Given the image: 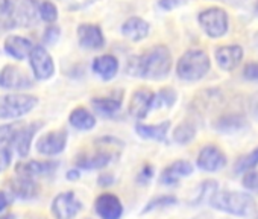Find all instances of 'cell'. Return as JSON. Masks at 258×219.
Masks as SVG:
<instances>
[{
    "mask_svg": "<svg viewBox=\"0 0 258 219\" xmlns=\"http://www.w3.org/2000/svg\"><path fill=\"white\" fill-rule=\"evenodd\" d=\"M114 175L111 172H102L99 177H97V184L102 186V187H108V186H112L114 184Z\"/></svg>",
    "mask_w": 258,
    "mask_h": 219,
    "instance_id": "74e56055",
    "label": "cell"
},
{
    "mask_svg": "<svg viewBox=\"0 0 258 219\" xmlns=\"http://www.w3.org/2000/svg\"><path fill=\"white\" fill-rule=\"evenodd\" d=\"M181 2H182V0H160L158 5H160V8H161V10H164V11H170V10L176 8V7H179V5H181Z\"/></svg>",
    "mask_w": 258,
    "mask_h": 219,
    "instance_id": "ab89813d",
    "label": "cell"
},
{
    "mask_svg": "<svg viewBox=\"0 0 258 219\" xmlns=\"http://www.w3.org/2000/svg\"><path fill=\"white\" fill-rule=\"evenodd\" d=\"M155 93L149 88H139L133 93V97L129 100V115L137 121H143L149 112L154 108Z\"/></svg>",
    "mask_w": 258,
    "mask_h": 219,
    "instance_id": "5bb4252c",
    "label": "cell"
},
{
    "mask_svg": "<svg viewBox=\"0 0 258 219\" xmlns=\"http://www.w3.org/2000/svg\"><path fill=\"white\" fill-rule=\"evenodd\" d=\"M151 28L146 20L142 17H129L121 25V34L131 41H142L148 37Z\"/></svg>",
    "mask_w": 258,
    "mask_h": 219,
    "instance_id": "7402d4cb",
    "label": "cell"
},
{
    "mask_svg": "<svg viewBox=\"0 0 258 219\" xmlns=\"http://www.w3.org/2000/svg\"><path fill=\"white\" fill-rule=\"evenodd\" d=\"M178 204V199L173 196V195H158L155 198H152L146 205L145 208L142 210V213H149V211H154V210H158V208H166V207H172Z\"/></svg>",
    "mask_w": 258,
    "mask_h": 219,
    "instance_id": "83f0119b",
    "label": "cell"
},
{
    "mask_svg": "<svg viewBox=\"0 0 258 219\" xmlns=\"http://www.w3.org/2000/svg\"><path fill=\"white\" fill-rule=\"evenodd\" d=\"M243 58V49L240 46H220L216 50V61L223 70H234Z\"/></svg>",
    "mask_w": 258,
    "mask_h": 219,
    "instance_id": "44dd1931",
    "label": "cell"
},
{
    "mask_svg": "<svg viewBox=\"0 0 258 219\" xmlns=\"http://www.w3.org/2000/svg\"><path fill=\"white\" fill-rule=\"evenodd\" d=\"M13 199H14V198H11L10 193H7V192H4V190H0V214H2L4 210H7V208L10 207V204H11Z\"/></svg>",
    "mask_w": 258,
    "mask_h": 219,
    "instance_id": "f35d334b",
    "label": "cell"
},
{
    "mask_svg": "<svg viewBox=\"0 0 258 219\" xmlns=\"http://www.w3.org/2000/svg\"><path fill=\"white\" fill-rule=\"evenodd\" d=\"M53 219H73L82 210V202L75 192L67 190L58 193L50 205Z\"/></svg>",
    "mask_w": 258,
    "mask_h": 219,
    "instance_id": "ba28073f",
    "label": "cell"
},
{
    "mask_svg": "<svg viewBox=\"0 0 258 219\" xmlns=\"http://www.w3.org/2000/svg\"><path fill=\"white\" fill-rule=\"evenodd\" d=\"M256 165H258V148L253 149L252 152L246 154L244 157H241V158L235 163L234 171H235V174H244V172H247V171H252Z\"/></svg>",
    "mask_w": 258,
    "mask_h": 219,
    "instance_id": "f546056e",
    "label": "cell"
},
{
    "mask_svg": "<svg viewBox=\"0 0 258 219\" xmlns=\"http://www.w3.org/2000/svg\"><path fill=\"white\" fill-rule=\"evenodd\" d=\"M69 122L78 131H90L96 127V116L85 106H76L69 116Z\"/></svg>",
    "mask_w": 258,
    "mask_h": 219,
    "instance_id": "d4e9b609",
    "label": "cell"
},
{
    "mask_svg": "<svg viewBox=\"0 0 258 219\" xmlns=\"http://www.w3.org/2000/svg\"><path fill=\"white\" fill-rule=\"evenodd\" d=\"M210 204L213 205V208L234 216H247L255 210V201L250 195L232 190H216L210 196Z\"/></svg>",
    "mask_w": 258,
    "mask_h": 219,
    "instance_id": "3957f363",
    "label": "cell"
},
{
    "mask_svg": "<svg viewBox=\"0 0 258 219\" xmlns=\"http://www.w3.org/2000/svg\"><path fill=\"white\" fill-rule=\"evenodd\" d=\"M96 149L90 154H79L76 158V168L81 171H97L105 169L112 163L114 157H118V152H114L115 148L121 149L123 143L111 136H105L96 140Z\"/></svg>",
    "mask_w": 258,
    "mask_h": 219,
    "instance_id": "7a4b0ae2",
    "label": "cell"
},
{
    "mask_svg": "<svg viewBox=\"0 0 258 219\" xmlns=\"http://www.w3.org/2000/svg\"><path fill=\"white\" fill-rule=\"evenodd\" d=\"M152 177H154V168H152V165H145L143 169L137 175V183L140 186H146V184H149V181L152 180Z\"/></svg>",
    "mask_w": 258,
    "mask_h": 219,
    "instance_id": "d590c367",
    "label": "cell"
},
{
    "mask_svg": "<svg viewBox=\"0 0 258 219\" xmlns=\"http://www.w3.org/2000/svg\"><path fill=\"white\" fill-rule=\"evenodd\" d=\"M38 16L43 22L53 25L58 20V8L49 0H43V2L38 4Z\"/></svg>",
    "mask_w": 258,
    "mask_h": 219,
    "instance_id": "f1b7e54d",
    "label": "cell"
},
{
    "mask_svg": "<svg viewBox=\"0 0 258 219\" xmlns=\"http://www.w3.org/2000/svg\"><path fill=\"white\" fill-rule=\"evenodd\" d=\"M170 130V122L164 121L157 125H146V124H137L136 133L146 140H155V142H166L167 133Z\"/></svg>",
    "mask_w": 258,
    "mask_h": 219,
    "instance_id": "cb8c5ba5",
    "label": "cell"
},
{
    "mask_svg": "<svg viewBox=\"0 0 258 219\" xmlns=\"http://www.w3.org/2000/svg\"><path fill=\"white\" fill-rule=\"evenodd\" d=\"M176 102V93L172 88H163L158 91V94H155V102L154 106H166L170 108L173 106Z\"/></svg>",
    "mask_w": 258,
    "mask_h": 219,
    "instance_id": "1f68e13d",
    "label": "cell"
},
{
    "mask_svg": "<svg viewBox=\"0 0 258 219\" xmlns=\"http://www.w3.org/2000/svg\"><path fill=\"white\" fill-rule=\"evenodd\" d=\"M198 20L210 38H220L228 31V14L222 8H208L199 14Z\"/></svg>",
    "mask_w": 258,
    "mask_h": 219,
    "instance_id": "8992f818",
    "label": "cell"
},
{
    "mask_svg": "<svg viewBox=\"0 0 258 219\" xmlns=\"http://www.w3.org/2000/svg\"><path fill=\"white\" fill-rule=\"evenodd\" d=\"M38 0H11V10L7 17L13 26H32L38 19Z\"/></svg>",
    "mask_w": 258,
    "mask_h": 219,
    "instance_id": "52a82bcc",
    "label": "cell"
},
{
    "mask_svg": "<svg viewBox=\"0 0 258 219\" xmlns=\"http://www.w3.org/2000/svg\"><path fill=\"white\" fill-rule=\"evenodd\" d=\"M59 34H61V31H59V28H58V26H55V25H49V26L46 28V31H44L43 40H44V43H46L47 46H52V44H55V43L58 41Z\"/></svg>",
    "mask_w": 258,
    "mask_h": 219,
    "instance_id": "e575fe53",
    "label": "cell"
},
{
    "mask_svg": "<svg viewBox=\"0 0 258 219\" xmlns=\"http://www.w3.org/2000/svg\"><path fill=\"white\" fill-rule=\"evenodd\" d=\"M118 60L114 55L105 53L93 61V72L99 75L103 81H111L118 72Z\"/></svg>",
    "mask_w": 258,
    "mask_h": 219,
    "instance_id": "603a6c76",
    "label": "cell"
},
{
    "mask_svg": "<svg viewBox=\"0 0 258 219\" xmlns=\"http://www.w3.org/2000/svg\"><path fill=\"white\" fill-rule=\"evenodd\" d=\"M29 63H31L34 76L38 81H46L52 78L55 73L53 58L43 46H34V49L29 53Z\"/></svg>",
    "mask_w": 258,
    "mask_h": 219,
    "instance_id": "30bf717a",
    "label": "cell"
},
{
    "mask_svg": "<svg viewBox=\"0 0 258 219\" xmlns=\"http://www.w3.org/2000/svg\"><path fill=\"white\" fill-rule=\"evenodd\" d=\"M196 136V128L190 122H182L178 125L173 131V140L179 145H187L190 143Z\"/></svg>",
    "mask_w": 258,
    "mask_h": 219,
    "instance_id": "4316f807",
    "label": "cell"
},
{
    "mask_svg": "<svg viewBox=\"0 0 258 219\" xmlns=\"http://www.w3.org/2000/svg\"><path fill=\"white\" fill-rule=\"evenodd\" d=\"M41 128V124L32 122V124H22L20 128L17 130L11 148L16 149V152L19 154V157L25 158L29 155L31 146H32V140L37 134V131Z\"/></svg>",
    "mask_w": 258,
    "mask_h": 219,
    "instance_id": "9a60e30c",
    "label": "cell"
},
{
    "mask_svg": "<svg viewBox=\"0 0 258 219\" xmlns=\"http://www.w3.org/2000/svg\"><path fill=\"white\" fill-rule=\"evenodd\" d=\"M66 178L69 181H78L81 178V171L78 168H73V169H69L67 174H66Z\"/></svg>",
    "mask_w": 258,
    "mask_h": 219,
    "instance_id": "60d3db41",
    "label": "cell"
},
{
    "mask_svg": "<svg viewBox=\"0 0 258 219\" xmlns=\"http://www.w3.org/2000/svg\"><path fill=\"white\" fill-rule=\"evenodd\" d=\"M0 219H16V214H13V213H8V214L0 216Z\"/></svg>",
    "mask_w": 258,
    "mask_h": 219,
    "instance_id": "7bdbcfd3",
    "label": "cell"
},
{
    "mask_svg": "<svg viewBox=\"0 0 258 219\" xmlns=\"http://www.w3.org/2000/svg\"><path fill=\"white\" fill-rule=\"evenodd\" d=\"M0 87L5 90H26L34 87V81L22 67L8 64L0 70Z\"/></svg>",
    "mask_w": 258,
    "mask_h": 219,
    "instance_id": "9c48e42d",
    "label": "cell"
},
{
    "mask_svg": "<svg viewBox=\"0 0 258 219\" xmlns=\"http://www.w3.org/2000/svg\"><path fill=\"white\" fill-rule=\"evenodd\" d=\"M226 166L225 154L216 145H207L198 155V168L205 172H219Z\"/></svg>",
    "mask_w": 258,
    "mask_h": 219,
    "instance_id": "2e32d148",
    "label": "cell"
},
{
    "mask_svg": "<svg viewBox=\"0 0 258 219\" xmlns=\"http://www.w3.org/2000/svg\"><path fill=\"white\" fill-rule=\"evenodd\" d=\"M11 10V0H0V16H8Z\"/></svg>",
    "mask_w": 258,
    "mask_h": 219,
    "instance_id": "b9f144b4",
    "label": "cell"
},
{
    "mask_svg": "<svg viewBox=\"0 0 258 219\" xmlns=\"http://www.w3.org/2000/svg\"><path fill=\"white\" fill-rule=\"evenodd\" d=\"M243 186L252 192V193H258V172L256 171H247L244 172V177H243Z\"/></svg>",
    "mask_w": 258,
    "mask_h": 219,
    "instance_id": "d6a6232c",
    "label": "cell"
},
{
    "mask_svg": "<svg viewBox=\"0 0 258 219\" xmlns=\"http://www.w3.org/2000/svg\"><path fill=\"white\" fill-rule=\"evenodd\" d=\"M210 58L207 52L199 49L187 50L176 64V75L182 81L195 82L202 79L210 70Z\"/></svg>",
    "mask_w": 258,
    "mask_h": 219,
    "instance_id": "277c9868",
    "label": "cell"
},
{
    "mask_svg": "<svg viewBox=\"0 0 258 219\" xmlns=\"http://www.w3.org/2000/svg\"><path fill=\"white\" fill-rule=\"evenodd\" d=\"M91 105L100 116L111 118L121 108V99L120 97H94L91 100Z\"/></svg>",
    "mask_w": 258,
    "mask_h": 219,
    "instance_id": "484cf974",
    "label": "cell"
},
{
    "mask_svg": "<svg viewBox=\"0 0 258 219\" xmlns=\"http://www.w3.org/2000/svg\"><path fill=\"white\" fill-rule=\"evenodd\" d=\"M59 163L56 160H22L16 165V175L37 178L50 175L58 169Z\"/></svg>",
    "mask_w": 258,
    "mask_h": 219,
    "instance_id": "7c38bea8",
    "label": "cell"
},
{
    "mask_svg": "<svg viewBox=\"0 0 258 219\" xmlns=\"http://www.w3.org/2000/svg\"><path fill=\"white\" fill-rule=\"evenodd\" d=\"M78 40L81 47L88 50H99L105 46V35L99 25L84 23L78 28Z\"/></svg>",
    "mask_w": 258,
    "mask_h": 219,
    "instance_id": "ac0fdd59",
    "label": "cell"
},
{
    "mask_svg": "<svg viewBox=\"0 0 258 219\" xmlns=\"http://www.w3.org/2000/svg\"><path fill=\"white\" fill-rule=\"evenodd\" d=\"M13 161V148L11 146H0V172L10 168Z\"/></svg>",
    "mask_w": 258,
    "mask_h": 219,
    "instance_id": "836d02e7",
    "label": "cell"
},
{
    "mask_svg": "<svg viewBox=\"0 0 258 219\" xmlns=\"http://www.w3.org/2000/svg\"><path fill=\"white\" fill-rule=\"evenodd\" d=\"M243 76L249 81H258V63L246 64V67L243 70Z\"/></svg>",
    "mask_w": 258,
    "mask_h": 219,
    "instance_id": "8d00e7d4",
    "label": "cell"
},
{
    "mask_svg": "<svg viewBox=\"0 0 258 219\" xmlns=\"http://www.w3.org/2000/svg\"><path fill=\"white\" fill-rule=\"evenodd\" d=\"M193 174V165L187 160H176L167 168L160 175V183L164 186H175L181 178H185Z\"/></svg>",
    "mask_w": 258,
    "mask_h": 219,
    "instance_id": "d6986e66",
    "label": "cell"
},
{
    "mask_svg": "<svg viewBox=\"0 0 258 219\" xmlns=\"http://www.w3.org/2000/svg\"><path fill=\"white\" fill-rule=\"evenodd\" d=\"M172 69V53L166 46H155L143 55H136L127 60V75L161 81L169 76Z\"/></svg>",
    "mask_w": 258,
    "mask_h": 219,
    "instance_id": "6da1fadb",
    "label": "cell"
},
{
    "mask_svg": "<svg viewBox=\"0 0 258 219\" xmlns=\"http://www.w3.org/2000/svg\"><path fill=\"white\" fill-rule=\"evenodd\" d=\"M94 211L100 219H120L123 216V204L117 195L105 192L94 199Z\"/></svg>",
    "mask_w": 258,
    "mask_h": 219,
    "instance_id": "4fadbf2b",
    "label": "cell"
},
{
    "mask_svg": "<svg viewBox=\"0 0 258 219\" xmlns=\"http://www.w3.org/2000/svg\"><path fill=\"white\" fill-rule=\"evenodd\" d=\"M4 49L10 57L22 61L25 58H29V53L34 49V43L22 35H10L4 43Z\"/></svg>",
    "mask_w": 258,
    "mask_h": 219,
    "instance_id": "ffe728a7",
    "label": "cell"
},
{
    "mask_svg": "<svg viewBox=\"0 0 258 219\" xmlns=\"http://www.w3.org/2000/svg\"><path fill=\"white\" fill-rule=\"evenodd\" d=\"M38 105V97L32 94L23 93H13L7 94L0 100V119H19L31 113Z\"/></svg>",
    "mask_w": 258,
    "mask_h": 219,
    "instance_id": "5b68a950",
    "label": "cell"
},
{
    "mask_svg": "<svg viewBox=\"0 0 258 219\" xmlns=\"http://www.w3.org/2000/svg\"><path fill=\"white\" fill-rule=\"evenodd\" d=\"M8 190L13 198L19 199H34L40 195V184L34 178L16 175L8 181Z\"/></svg>",
    "mask_w": 258,
    "mask_h": 219,
    "instance_id": "e0dca14e",
    "label": "cell"
},
{
    "mask_svg": "<svg viewBox=\"0 0 258 219\" xmlns=\"http://www.w3.org/2000/svg\"><path fill=\"white\" fill-rule=\"evenodd\" d=\"M67 140H69V133L66 130H55L40 136L35 143V148L38 154L52 157L61 154L66 149Z\"/></svg>",
    "mask_w": 258,
    "mask_h": 219,
    "instance_id": "8fae6325",
    "label": "cell"
},
{
    "mask_svg": "<svg viewBox=\"0 0 258 219\" xmlns=\"http://www.w3.org/2000/svg\"><path fill=\"white\" fill-rule=\"evenodd\" d=\"M20 125L22 124H19V122L0 125V146H11L13 139H14L17 130L20 128Z\"/></svg>",
    "mask_w": 258,
    "mask_h": 219,
    "instance_id": "4dcf8cb0",
    "label": "cell"
}]
</instances>
